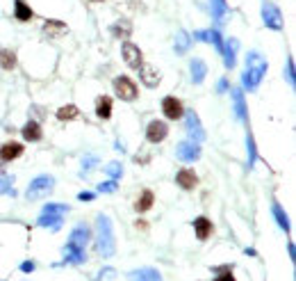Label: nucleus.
Instances as JSON below:
<instances>
[{
  "instance_id": "f257e3e1",
  "label": "nucleus",
  "mask_w": 296,
  "mask_h": 281,
  "mask_svg": "<svg viewBox=\"0 0 296 281\" xmlns=\"http://www.w3.org/2000/svg\"><path fill=\"white\" fill-rule=\"evenodd\" d=\"M96 249H98V254H101L103 258L114 256V251H116L112 220L107 215H103V213L96 217Z\"/></svg>"
},
{
  "instance_id": "f03ea898",
  "label": "nucleus",
  "mask_w": 296,
  "mask_h": 281,
  "mask_svg": "<svg viewBox=\"0 0 296 281\" xmlns=\"http://www.w3.org/2000/svg\"><path fill=\"white\" fill-rule=\"evenodd\" d=\"M266 69H269V64H266L264 57H262L258 50H251V53L246 55V71H244V76H242L244 90H249V92L258 90V85L262 83Z\"/></svg>"
},
{
  "instance_id": "7ed1b4c3",
  "label": "nucleus",
  "mask_w": 296,
  "mask_h": 281,
  "mask_svg": "<svg viewBox=\"0 0 296 281\" xmlns=\"http://www.w3.org/2000/svg\"><path fill=\"white\" fill-rule=\"evenodd\" d=\"M53 187H55L53 176H37L28 186V190H25V197H28L30 201H35V199H41V197H46V194H50Z\"/></svg>"
},
{
  "instance_id": "20e7f679",
  "label": "nucleus",
  "mask_w": 296,
  "mask_h": 281,
  "mask_svg": "<svg viewBox=\"0 0 296 281\" xmlns=\"http://www.w3.org/2000/svg\"><path fill=\"white\" fill-rule=\"evenodd\" d=\"M262 21H264L266 28L271 30H283V14L273 2L269 0H262Z\"/></svg>"
},
{
  "instance_id": "39448f33",
  "label": "nucleus",
  "mask_w": 296,
  "mask_h": 281,
  "mask_svg": "<svg viewBox=\"0 0 296 281\" xmlns=\"http://www.w3.org/2000/svg\"><path fill=\"white\" fill-rule=\"evenodd\" d=\"M114 92L121 101H135L137 98V85L128 76H116L114 78Z\"/></svg>"
},
{
  "instance_id": "423d86ee",
  "label": "nucleus",
  "mask_w": 296,
  "mask_h": 281,
  "mask_svg": "<svg viewBox=\"0 0 296 281\" xmlns=\"http://www.w3.org/2000/svg\"><path fill=\"white\" fill-rule=\"evenodd\" d=\"M185 126H187V133H189L191 142H203L205 140V128L201 124V117L189 110V112H185Z\"/></svg>"
},
{
  "instance_id": "0eeeda50",
  "label": "nucleus",
  "mask_w": 296,
  "mask_h": 281,
  "mask_svg": "<svg viewBox=\"0 0 296 281\" xmlns=\"http://www.w3.org/2000/svg\"><path fill=\"white\" fill-rule=\"evenodd\" d=\"M176 158L183 162H196L201 158V146H198V142H191V140L180 142L176 149Z\"/></svg>"
},
{
  "instance_id": "6e6552de",
  "label": "nucleus",
  "mask_w": 296,
  "mask_h": 281,
  "mask_svg": "<svg viewBox=\"0 0 296 281\" xmlns=\"http://www.w3.org/2000/svg\"><path fill=\"white\" fill-rule=\"evenodd\" d=\"M162 112H164L166 119L176 121V119H180V117L185 114V108H183V103L178 101L176 96H166L164 101H162Z\"/></svg>"
},
{
  "instance_id": "1a4fd4ad",
  "label": "nucleus",
  "mask_w": 296,
  "mask_h": 281,
  "mask_svg": "<svg viewBox=\"0 0 296 281\" xmlns=\"http://www.w3.org/2000/svg\"><path fill=\"white\" fill-rule=\"evenodd\" d=\"M166 135H169V126H166L164 121L155 119V121H150V124H148V128H146V140H148V142L157 144V142H162Z\"/></svg>"
},
{
  "instance_id": "9d476101",
  "label": "nucleus",
  "mask_w": 296,
  "mask_h": 281,
  "mask_svg": "<svg viewBox=\"0 0 296 281\" xmlns=\"http://www.w3.org/2000/svg\"><path fill=\"white\" fill-rule=\"evenodd\" d=\"M123 60L130 69H139V66L144 64L142 62V50H139L132 42H123Z\"/></svg>"
},
{
  "instance_id": "9b49d317",
  "label": "nucleus",
  "mask_w": 296,
  "mask_h": 281,
  "mask_svg": "<svg viewBox=\"0 0 296 281\" xmlns=\"http://www.w3.org/2000/svg\"><path fill=\"white\" fill-rule=\"evenodd\" d=\"M87 242H89V229L84 227V224H77V227L71 231V235H69V242H66V245L77 247V249H84Z\"/></svg>"
},
{
  "instance_id": "f8f14e48",
  "label": "nucleus",
  "mask_w": 296,
  "mask_h": 281,
  "mask_svg": "<svg viewBox=\"0 0 296 281\" xmlns=\"http://www.w3.org/2000/svg\"><path fill=\"white\" fill-rule=\"evenodd\" d=\"M237 50H239V42H237L235 37H230L228 42L223 44V64L225 69H235V62H237Z\"/></svg>"
},
{
  "instance_id": "ddd939ff",
  "label": "nucleus",
  "mask_w": 296,
  "mask_h": 281,
  "mask_svg": "<svg viewBox=\"0 0 296 281\" xmlns=\"http://www.w3.org/2000/svg\"><path fill=\"white\" fill-rule=\"evenodd\" d=\"M194 39L205 42V44H214V48H217L219 53H223V39H221V35L217 30H198V32H194Z\"/></svg>"
},
{
  "instance_id": "4468645a",
  "label": "nucleus",
  "mask_w": 296,
  "mask_h": 281,
  "mask_svg": "<svg viewBox=\"0 0 296 281\" xmlns=\"http://www.w3.org/2000/svg\"><path fill=\"white\" fill-rule=\"evenodd\" d=\"M21 153H23V144H18V142H7V144L0 146V160H2V162L16 160Z\"/></svg>"
},
{
  "instance_id": "2eb2a0df",
  "label": "nucleus",
  "mask_w": 296,
  "mask_h": 281,
  "mask_svg": "<svg viewBox=\"0 0 296 281\" xmlns=\"http://www.w3.org/2000/svg\"><path fill=\"white\" fill-rule=\"evenodd\" d=\"M176 183L183 190H194L196 183H198V176L194 174V169H180V172L176 174Z\"/></svg>"
},
{
  "instance_id": "dca6fc26",
  "label": "nucleus",
  "mask_w": 296,
  "mask_h": 281,
  "mask_svg": "<svg viewBox=\"0 0 296 281\" xmlns=\"http://www.w3.org/2000/svg\"><path fill=\"white\" fill-rule=\"evenodd\" d=\"M139 78H142V83L146 85V87H157V85H160V73L155 71L150 64L139 66Z\"/></svg>"
},
{
  "instance_id": "f3484780",
  "label": "nucleus",
  "mask_w": 296,
  "mask_h": 281,
  "mask_svg": "<svg viewBox=\"0 0 296 281\" xmlns=\"http://www.w3.org/2000/svg\"><path fill=\"white\" fill-rule=\"evenodd\" d=\"M130 281H162V275L155 268H142V270H132Z\"/></svg>"
},
{
  "instance_id": "a211bd4d",
  "label": "nucleus",
  "mask_w": 296,
  "mask_h": 281,
  "mask_svg": "<svg viewBox=\"0 0 296 281\" xmlns=\"http://www.w3.org/2000/svg\"><path fill=\"white\" fill-rule=\"evenodd\" d=\"M230 96H232V103H235V117L239 121H244V124H246V101H244L242 90H239V87H235V90L230 92Z\"/></svg>"
},
{
  "instance_id": "6ab92c4d",
  "label": "nucleus",
  "mask_w": 296,
  "mask_h": 281,
  "mask_svg": "<svg viewBox=\"0 0 296 281\" xmlns=\"http://www.w3.org/2000/svg\"><path fill=\"white\" fill-rule=\"evenodd\" d=\"M62 222H64V215H55V213H41V217L37 220V224L43 229H53V231H59L62 229Z\"/></svg>"
},
{
  "instance_id": "aec40b11",
  "label": "nucleus",
  "mask_w": 296,
  "mask_h": 281,
  "mask_svg": "<svg viewBox=\"0 0 296 281\" xmlns=\"http://www.w3.org/2000/svg\"><path fill=\"white\" fill-rule=\"evenodd\" d=\"M189 71H191V83L201 85L203 80H205V76H207V66H205V62H203V60L194 57V60H191V64H189Z\"/></svg>"
},
{
  "instance_id": "412c9836",
  "label": "nucleus",
  "mask_w": 296,
  "mask_h": 281,
  "mask_svg": "<svg viewBox=\"0 0 296 281\" xmlns=\"http://www.w3.org/2000/svg\"><path fill=\"white\" fill-rule=\"evenodd\" d=\"M194 231H196V238L198 240H207L212 235V222L207 220V217H196L194 220Z\"/></svg>"
},
{
  "instance_id": "4be33fe9",
  "label": "nucleus",
  "mask_w": 296,
  "mask_h": 281,
  "mask_svg": "<svg viewBox=\"0 0 296 281\" xmlns=\"http://www.w3.org/2000/svg\"><path fill=\"white\" fill-rule=\"evenodd\" d=\"M84 261H87V254H84V249H77V247H71V245L64 247V263L82 265Z\"/></svg>"
},
{
  "instance_id": "5701e85b",
  "label": "nucleus",
  "mask_w": 296,
  "mask_h": 281,
  "mask_svg": "<svg viewBox=\"0 0 296 281\" xmlns=\"http://www.w3.org/2000/svg\"><path fill=\"white\" fill-rule=\"evenodd\" d=\"M23 140L25 142H39V140L43 138V133H41V126L37 124V121H28V124L23 126Z\"/></svg>"
},
{
  "instance_id": "b1692460",
  "label": "nucleus",
  "mask_w": 296,
  "mask_h": 281,
  "mask_svg": "<svg viewBox=\"0 0 296 281\" xmlns=\"http://www.w3.org/2000/svg\"><path fill=\"white\" fill-rule=\"evenodd\" d=\"M110 32H112L114 39H128L132 32V25H130V21H116V23L110 28Z\"/></svg>"
},
{
  "instance_id": "393cba45",
  "label": "nucleus",
  "mask_w": 296,
  "mask_h": 281,
  "mask_svg": "<svg viewBox=\"0 0 296 281\" xmlns=\"http://www.w3.org/2000/svg\"><path fill=\"white\" fill-rule=\"evenodd\" d=\"M271 213H273V217H276V222H278V227L283 229L285 234H290V217H287V213L283 210V206L280 203H276L273 201V206H271Z\"/></svg>"
},
{
  "instance_id": "a878e982",
  "label": "nucleus",
  "mask_w": 296,
  "mask_h": 281,
  "mask_svg": "<svg viewBox=\"0 0 296 281\" xmlns=\"http://www.w3.org/2000/svg\"><path fill=\"white\" fill-rule=\"evenodd\" d=\"M96 114H98L101 119H110V117H112V98H110V96H101V98L96 101Z\"/></svg>"
},
{
  "instance_id": "bb28decb",
  "label": "nucleus",
  "mask_w": 296,
  "mask_h": 281,
  "mask_svg": "<svg viewBox=\"0 0 296 281\" xmlns=\"http://www.w3.org/2000/svg\"><path fill=\"white\" fill-rule=\"evenodd\" d=\"M32 16H35V12L30 9V5H25L23 0H16V5H14V18L16 21H32Z\"/></svg>"
},
{
  "instance_id": "cd10ccee",
  "label": "nucleus",
  "mask_w": 296,
  "mask_h": 281,
  "mask_svg": "<svg viewBox=\"0 0 296 281\" xmlns=\"http://www.w3.org/2000/svg\"><path fill=\"white\" fill-rule=\"evenodd\" d=\"M210 9H212V16L223 23V18L228 16V2L225 0H210Z\"/></svg>"
},
{
  "instance_id": "c85d7f7f",
  "label": "nucleus",
  "mask_w": 296,
  "mask_h": 281,
  "mask_svg": "<svg viewBox=\"0 0 296 281\" xmlns=\"http://www.w3.org/2000/svg\"><path fill=\"white\" fill-rule=\"evenodd\" d=\"M153 201H155L153 192H150V190H144V192H142V197L137 199V203H135V210H137V213H146V210H150Z\"/></svg>"
},
{
  "instance_id": "c756f323",
  "label": "nucleus",
  "mask_w": 296,
  "mask_h": 281,
  "mask_svg": "<svg viewBox=\"0 0 296 281\" xmlns=\"http://www.w3.org/2000/svg\"><path fill=\"white\" fill-rule=\"evenodd\" d=\"M0 66L5 71H12L16 66V53L14 50H7V48H0Z\"/></svg>"
},
{
  "instance_id": "7c9ffc66",
  "label": "nucleus",
  "mask_w": 296,
  "mask_h": 281,
  "mask_svg": "<svg viewBox=\"0 0 296 281\" xmlns=\"http://www.w3.org/2000/svg\"><path fill=\"white\" fill-rule=\"evenodd\" d=\"M246 149H249V162H246V167L253 169L255 160H258V149H255V140H253V133L246 131Z\"/></svg>"
},
{
  "instance_id": "2f4dec72",
  "label": "nucleus",
  "mask_w": 296,
  "mask_h": 281,
  "mask_svg": "<svg viewBox=\"0 0 296 281\" xmlns=\"http://www.w3.org/2000/svg\"><path fill=\"white\" fill-rule=\"evenodd\" d=\"M43 32H46L48 37H57V35H62V32H66V25L62 23V21H46Z\"/></svg>"
},
{
  "instance_id": "473e14b6",
  "label": "nucleus",
  "mask_w": 296,
  "mask_h": 281,
  "mask_svg": "<svg viewBox=\"0 0 296 281\" xmlns=\"http://www.w3.org/2000/svg\"><path fill=\"white\" fill-rule=\"evenodd\" d=\"M77 114H80V110H77L75 105H64V108L57 110V119L59 121H71V119H75Z\"/></svg>"
},
{
  "instance_id": "72a5a7b5",
  "label": "nucleus",
  "mask_w": 296,
  "mask_h": 281,
  "mask_svg": "<svg viewBox=\"0 0 296 281\" xmlns=\"http://www.w3.org/2000/svg\"><path fill=\"white\" fill-rule=\"evenodd\" d=\"M14 176L0 172V194H12L14 197Z\"/></svg>"
},
{
  "instance_id": "f704fd0d",
  "label": "nucleus",
  "mask_w": 296,
  "mask_h": 281,
  "mask_svg": "<svg viewBox=\"0 0 296 281\" xmlns=\"http://www.w3.org/2000/svg\"><path fill=\"white\" fill-rule=\"evenodd\" d=\"M189 44H191V39H189V35L185 30H180L176 35V53H187V48H189Z\"/></svg>"
},
{
  "instance_id": "c9c22d12",
  "label": "nucleus",
  "mask_w": 296,
  "mask_h": 281,
  "mask_svg": "<svg viewBox=\"0 0 296 281\" xmlns=\"http://www.w3.org/2000/svg\"><path fill=\"white\" fill-rule=\"evenodd\" d=\"M214 272H217L214 281H235V277H232V268H230V265H219V268H214Z\"/></svg>"
},
{
  "instance_id": "e433bc0d",
  "label": "nucleus",
  "mask_w": 296,
  "mask_h": 281,
  "mask_svg": "<svg viewBox=\"0 0 296 281\" xmlns=\"http://www.w3.org/2000/svg\"><path fill=\"white\" fill-rule=\"evenodd\" d=\"M41 213H55V215H64V213H69V206H66V203H46Z\"/></svg>"
},
{
  "instance_id": "4c0bfd02",
  "label": "nucleus",
  "mask_w": 296,
  "mask_h": 281,
  "mask_svg": "<svg viewBox=\"0 0 296 281\" xmlns=\"http://www.w3.org/2000/svg\"><path fill=\"white\" fill-rule=\"evenodd\" d=\"M105 172H107V176H110V179L112 181H116V179H121V174H123V167H121V162H110V165H107L105 167Z\"/></svg>"
},
{
  "instance_id": "58836bf2",
  "label": "nucleus",
  "mask_w": 296,
  "mask_h": 281,
  "mask_svg": "<svg viewBox=\"0 0 296 281\" xmlns=\"http://www.w3.org/2000/svg\"><path fill=\"white\" fill-rule=\"evenodd\" d=\"M296 71H294V60L292 57H287V64H285V80L290 83V87H294L296 85Z\"/></svg>"
},
{
  "instance_id": "ea45409f",
  "label": "nucleus",
  "mask_w": 296,
  "mask_h": 281,
  "mask_svg": "<svg viewBox=\"0 0 296 281\" xmlns=\"http://www.w3.org/2000/svg\"><path fill=\"white\" fill-rule=\"evenodd\" d=\"M116 279V270L114 268H103L98 275H96L94 281H114Z\"/></svg>"
},
{
  "instance_id": "a19ab883",
  "label": "nucleus",
  "mask_w": 296,
  "mask_h": 281,
  "mask_svg": "<svg viewBox=\"0 0 296 281\" xmlns=\"http://www.w3.org/2000/svg\"><path fill=\"white\" fill-rule=\"evenodd\" d=\"M96 162H98V158H96V156H87V158H84V160H82V176H87V174L96 167Z\"/></svg>"
},
{
  "instance_id": "79ce46f5",
  "label": "nucleus",
  "mask_w": 296,
  "mask_h": 281,
  "mask_svg": "<svg viewBox=\"0 0 296 281\" xmlns=\"http://www.w3.org/2000/svg\"><path fill=\"white\" fill-rule=\"evenodd\" d=\"M98 192H105V194H112V192H116V181H105V183H101L98 186Z\"/></svg>"
},
{
  "instance_id": "37998d69",
  "label": "nucleus",
  "mask_w": 296,
  "mask_h": 281,
  "mask_svg": "<svg viewBox=\"0 0 296 281\" xmlns=\"http://www.w3.org/2000/svg\"><path fill=\"white\" fill-rule=\"evenodd\" d=\"M21 272H25V275L35 272V263H32V261H25V263H21Z\"/></svg>"
},
{
  "instance_id": "c03bdc74",
  "label": "nucleus",
  "mask_w": 296,
  "mask_h": 281,
  "mask_svg": "<svg viewBox=\"0 0 296 281\" xmlns=\"http://www.w3.org/2000/svg\"><path fill=\"white\" fill-rule=\"evenodd\" d=\"M94 192H80V194H77V199H80V201H94Z\"/></svg>"
},
{
  "instance_id": "a18cd8bd",
  "label": "nucleus",
  "mask_w": 296,
  "mask_h": 281,
  "mask_svg": "<svg viewBox=\"0 0 296 281\" xmlns=\"http://www.w3.org/2000/svg\"><path fill=\"white\" fill-rule=\"evenodd\" d=\"M225 90H228V80L221 78V80H219V85H217V92H219V94H223Z\"/></svg>"
},
{
  "instance_id": "49530a36",
  "label": "nucleus",
  "mask_w": 296,
  "mask_h": 281,
  "mask_svg": "<svg viewBox=\"0 0 296 281\" xmlns=\"http://www.w3.org/2000/svg\"><path fill=\"white\" fill-rule=\"evenodd\" d=\"M287 251H290V258H292V261H294V258H296V251H294V242H290V245H287Z\"/></svg>"
}]
</instances>
